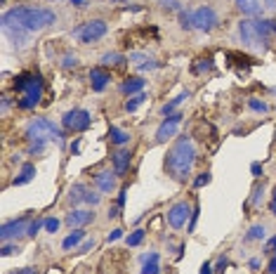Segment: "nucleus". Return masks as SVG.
Segmentation results:
<instances>
[{
  "label": "nucleus",
  "mask_w": 276,
  "mask_h": 274,
  "mask_svg": "<svg viewBox=\"0 0 276 274\" xmlns=\"http://www.w3.org/2000/svg\"><path fill=\"white\" fill-rule=\"evenodd\" d=\"M52 24H57V12L50 7L17 5L2 12V33L14 43V47H24L29 43V36L45 31Z\"/></svg>",
  "instance_id": "obj_1"
},
{
  "label": "nucleus",
  "mask_w": 276,
  "mask_h": 274,
  "mask_svg": "<svg viewBox=\"0 0 276 274\" xmlns=\"http://www.w3.org/2000/svg\"><path fill=\"white\" fill-rule=\"evenodd\" d=\"M194 163H196V147L191 142V137L182 135L172 142V147L168 149L165 154V161H163V168L175 182H187L191 178V170H194Z\"/></svg>",
  "instance_id": "obj_2"
},
{
  "label": "nucleus",
  "mask_w": 276,
  "mask_h": 274,
  "mask_svg": "<svg viewBox=\"0 0 276 274\" xmlns=\"http://www.w3.org/2000/svg\"><path fill=\"white\" fill-rule=\"evenodd\" d=\"M14 92H17V106L21 111H31L40 104L42 92H45V83H42L40 74H33V71H21L17 78H14Z\"/></svg>",
  "instance_id": "obj_3"
},
{
  "label": "nucleus",
  "mask_w": 276,
  "mask_h": 274,
  "mask_svg": "<svg viewBox=\"0 0 276 274\" xmlns=\"http://www.w3.org/2000/svg\"><path fill=\"white\" fill-rule=\"evenodd\" d=\"M26 139L29 142H57L59 147L66 144V135H64V128H59L57 123H52L50 118H40L36 116L26 123Z\"/></svg>",
  "instance_id": "obj_4"
},
{
  "label": "nucleus",
  "mask_w": 276,
  "mask_h": 274,
  "mask_svg": "<svg viewBox=\"0 0 276 274\" xmlns=\"http://www.w3.org/2000/svg\"><path fill=\"white\" fill-rule=\"evenodd\" d=\"M106 31H109V24L104 19H87L71 31V38H76L83 45H92V43L102 41L106 36Z\"/></svg>",
  "instance_id": "obj_5"
},
{
  "label": "nucleus",
  "mask_w": 276,
  "mask_h": 274,
  "mask_svg": "<svg viewBox=\"0 0 276 274\" xmlns=\"http://www.w3.org/2000/svg\"><path fill=\"white\" fill-rule=\"evenodd\" d=\"M191 26L196 31L212 33L220 26V14H217V10L212 5H201V7L191 10Z\"/></svg>",
  "instance_id": "obj_6"
},
{
  "label": "nucleus",
  "mask_w": 276,
  "mask_h": 274,
  "mask_svg": "<svg viewBox=\"0 0 276 274\" xmlns=\"http://www.w3.org/2000/svg\"><path fill=\"white\" fill-rule=\"evenodd\" d=\"M92 126V114L87 109H69L62 116V128L66 133H85Z\"/></svg>",
  "instance_id": "obj_7"
},
{
  "label": "nucleus",
  "mask_w": 276,
  "mask_h": 274,
  "mask_svg": "<svg viewBox=\"0 0 276 274\" xmlns=\"http://www.w3.org/2000/svg\"><path fill=\"white\" fill-rule=\"evenodd\" d=\"M29 227H31V218L29 215H21V218H14V220H7L0 229V239L2 243H10L12 239H19V236H26L29 234Z\"/></svg>",
  "instance_id": "obj_8"
},
{
  "label": "nucleus",
  "mask_w": 276,
  "mask_h": 274,
  "mask_svg": "<svg viewBox=\"0 0 276 274\" xmlns=\"http://www.w3.org/2000/svg\"><path fill=\"white\" fill-rule=\"evenodd\" d=\"M191 213H194V208H191L189 201H177V203H172L168 208L165 220H168V225L172 229H182L187 225V220H191Z\"/></svg>",
  "instance_id": "obj_9"
},
{
  "label": "nucleus",
  "mask_w": 276,
  "mask_h": 274,
  "mask_svg": "<svg viewBox=\"0 0 276 274\" xmlns=\"http://www.w3.org/2000/svg\"><path fill=\"white\" fill-rule=\"evenodd\" d=\"M182 114H170V116H165L163 121H160L158 130H156V144H163V142H168L170 137H175V133H177V128H180L182 123Z\"/></svg>",
  "instance_id": "obj_10"
},
{
  "label": "nucleus",
  "mask_w": 276,
  "mask_h": 274,
  "mask_svg": "<svg viewBox=\"0 0 276 274\" xmlns=\"http://www.w3.org/2000/svg\"><path fill=\"white\" fill-rule=\"evenodd\" d=\"M92 184H95V189L99 191V194H111V191H116V187H118L116 170H111V168L99 170L95 178H92Z\"/></svg>",
  "instance_id": "obj_11"
},
{
  "label": "nucleus",
  "mask_w": 276,
  "mask_h": 274,
  "mask_svg": "<svg viewBox=\"0 0 276 274\" xmlns=\"http://www.w3.org/2000/svg\"><path fill=\"white\" fill-rule=\"evenodd\" d=\"M64 222H66L71 229H83L85 225L95 222V211H92V208H74L71 213H66Z\"/></svg>",
  "instance_id": "obj_12"
},
{
  "label": "nucleus",
  "mask_w": 276,
  "mask_h": 274,
  "mask_svg": "<svg viewBox=\"0 0 276 274\" xmlns=\"http://www.w3.org/2000/svg\"><path fill=\"white\" fill-rule=\"evenodd\" d=\"M111 163H114V170H116V175L118 178H123L127 170H130V163H132V151L130 149H125V147H120L111 156Z\"/></svg>",
  "instance_id": "obj_13"
},
{
  "label": "nucleus",
  "mask_w": 276,
  "mask_h": 274,
  "mask_svg": "<svg viewBox=\"0 0 276 274\" xmlns=\"http://www.w3.org/2000/svg\"><path fill=\"white\" fill-rule=\"evenodd\" d=\"M234 2H236V10L241 12L243 17H248V19L260 17L262 10H265V2L262 0H234Z\"/></svg>",
  "instance_id": "obj_14"
},
{
  "label": "nucleus",
  "mask_w": 276,
  "mask_h": 274,
  "mask_svg": "<svg viewBox=\"0 0 276 274\" xmlns=\"http://www.w3.org/2000/svg\"><path fill=\"white\" fill-rule=\"evenodd\" d=\"M90 83H92L95 92H102L106 85L111 83V74L106 71L104 66H95V69H90Z\"/></svg>",
  "instance_id": "obj_15"
},
{
  "label": "nucleus",
  "mask_w": 276,
  "mask_h": 274,
  "mask_svg": "<svg viewBox=\"0 0 276 274\" xmlns=\"http://www.w3.org/2000/svg\"><path fill=\"white\" fill-rule=\"evenodd\" d=\"M127 59H130V64H135L139 71H154V69H158V62L151 59V57L144 52H130Z\"/></svg>",
  "instance_id": "obj_16"
},
{
  "label": "nucleus",
  "mask_w": 276,
  "mask_h": 274,
  "mask_svg": "<svg viewBox=\"0 0 276 274\" xmlns=\"http://www.w3.org/2000/svg\"><path fill=\"white\" fill-rule=\"evenodd\" d=\"M120 92L123 95H137V92H144V78H139V76H132V78H127L120 83Z\"/></svg>",
  "instance_id": "obj_17"
},
{
  "label": "nucleus",
  "mask_w": 276,
  "mask_h": 274,
  "mask_svg": "<svg viewBox=\"0 0 276 274\" xmlns=\"http://www.w3.org/2000/svg\"><path fill=\"white\" fill-rule=\"evenodd\" d=\"M33 178H36V166H33V163H24V166H21V170H19V175L12 180V184H14V187H21V184L31 182Z\"/></svg>",
  "instance_id": "obj_18"
},
{
  "label": "nucleus",
  "mask_w": 276,
  "mask_h": 274,
  "mask_svg": "<svg viewBox=\"0 0 276 274\" xmlns=\"http://www.w3.org/2000/svg\"><path fill=\"white\" fill-rule=\"evenodd\" d=\"M189 97H191V92H189V90H182V92H180L177 97H175V99H170L168 104H163V106H160V114H163V116H170V114H175V109H177V106H180L182 102H187Z\"/></svg>",
  "instance_id": "obj_19"
},
{
  "label": "nucleus",
  "mask_w": 276,
  "mask_h": 274,
  "mask_svg": "<svg viewBox=\"0 0 276 274\" xmlns=\"http://www.w3.org/2000/svg\"><path fill=\"white\" fill-rule=\"evenodd\" d=\"M130 133L127 130H120V128L111 126L109 128V139H111V144H116V147H125L127 142H130Z\"/></svg>",
  "instance_id": "obj_20"
},
{
  "label": "nucleus",
  "mask_w": 276,
  "mask_h": 274,
  "mask_svg": "<svg viewBox=\"0 0 276 274\" xmlns=\"http://www.w3.org/2000/svg\"><path fill=\"white\" fill-rule=\"evenodd\" d=\"M102 66L104 69H109V66H114V69H118V66H125L130 59L127 57H123V54H118V52H106V54H102Z\"/></svg>",
  "instance_id": "obj_21"
},
{
  "label": "nucleus",
  "mask_w": 276,
  "mask_h": 274,
  "mask_svg": "<svg viewBox=\"0 0 276 274\" xmlns=\"http://www.w3.org/2000/svg\"><path fill=\"white\" fill-rule=\"evenodd\" d=\"M83 239H85V232H83V229H74V232H71L62 241V251H74V248H78Z\"/></svg>",
  "instance_id": "obj_22"
},
{
  "label": "nucleus",
  "mask_w": 276,
  "mask_h": 274,
  "mask_svg": "<svg viewBox=\"0 0 276 274\" xmlns=\"http://www.w3.org/2000/svg\"><path fill=\"white\" fill-rule=\"evenodd\" d=\"M85 191H87V187H85V184H80V182H76V184H71V187H69V196H66V201H69L71 206H76V203H83Z\"/></svg>",
  "instance_id": "obj_23"
},
{
  "label": "nucleus",
  "mask_w": 276,
  "mask_h": 274,
  "mask_svg": "<svg viewBox=\"0 0 276 274\" xmlns=\"http://www.w3.org/2000/svg\"><path fill=\"white\" fill-rule=\"evenodd\" d=\"M267 236V227L265 225H253L248 232H245V236H243V241L245 243H250V241H262Z\"/></svg>",
  "instance_id": "obj_24"
},
{
  "label": "nucleus",
  "mask_w": 276,
  "mask_h": 274,
  "mask_svg": "<svg viewBox=\"0 0 276 274\" xmlns=\"http://www.w3.org/2000/svg\"><path fill=\"white\" fill-rule=\"evenodd\" d=\"M147 102V92H137V95H132V97H127V102H125V111L127 114H135L139 106Z\"/></svg>",
  "instance_id": "obj_25"
},
{
  "label": "nucleus",
  "mask_w": 276,
  "mask_h": 274,
  "mask_svg": "<svg viewBox=\"0 0 276 274\" xmlns=\"http://www.w3.org/2000/svg\"><path fill=\"white\" fill-rule=\"evenodd\" d=\"M265 191H267L265 182H262V184H260V182L255 184L253 196H250V206H253V208H260V206H262V201H265Z\"/></svg>",
  "instance_id": "obj_26"
},
{
  "label": "nucleus",
  "mask_w": 276,
  "mask_h": 274,
  "mask_svg": "<svg viewBox=\"0 0 276 274\" xmlns=\"http://www.w3.org/2000/svg\"><path fill=\"white\" fill-rule=\"evenodd\" d=\"M144 239H147V232H144V229H135V232H130L125 236V243L135 248V246H139V243L144 241Z\"/></svg>",
  "instance_id": "obj_27"
},
{
  "label": "nucleus",
  "mask_w": 276,
  "mask_h": 274,
  "mask_svg": "<svg viewBox=\"0 0 276 274\" xmlns=\"http://www.w3.org/2000/svg\"><path fill=\"white\" fill-rule=\"evenodd\" d=\"M83 203H87V206H92V208H97L99 203H102V194L99 191H92V189H87L85 191V199H83Z\"/></svg>",
  "instance_id": "obj_28"
},
{
  "label": "nucleus",
  "mask_w": 276,
  "mask_h": 274,
  "mask_svg": "<svg viewBox=\"0 0 276 274\" xmlns=\"http://www.w3.org/2000/svg\"><path fill=\"white\" fill-rule=\"evenodd\" d=\"M248 109H253L257 114H267L269 111V104L262 102V99H257V97H253V99H248Z\"/></svg>",
  "instance_id": "obj_29"
},
{
  "label": "nucleus",
  "mask_w": 276,
  "mask_h": 274,
  "mask_svg": "<svg viewBox=\"0 0 276 274\" xmlns=\"http://www.w3.org/2000/svg\"><path fill=\"white\" fill-rule=\"evenodd\" d=\"M45 149H47V142H29V156H42L45 154Z\"/></svg>",
  "instance_id": "obj_30"
},
{
  "label": "nucleus",
  "mask_w": 276,
  "mask_h": 274,
  "mask_svg": "<svg viewBox=\"0 0 276 274\" xmlns=\"http://www.w3.org/2000/svg\"><path fill=\"white\" fill-rule=\"evenodd\" d=\"M59 66L62 69H76L78 66V54H74V52H66L62 57V62H59Z\"/></svg>",
  "instance_id": "obj_31"
},
{
  "label": "nucleus",
  "mask_w": 276,
  "mask_h": 274,
  "mask_svg": "<svg viewBox=\"0 0 276 274\" xmlns=\"http://www.w3.org/2000/svg\"><path fill=\"white\" fill-rule=\"evenodd\" d=\"M160 10L165 12H182V2L180 0H158Z\"/></svg>",
  "instance_id": "obj_32"
},
{
  "label": "nucleus",
  "mask_w": 276,
  "mask_h": 274,
  "mask_svg": "<svg viewBox=\"0 0 276 274\" xmlns=\"http://www.w3.org/2000/svg\"><path fill=\"white\" fill-rule=\"evenodd\" d=\"M194 71H196V74H205V71H212V59H210V57H205V59H198V64L194 66Z\"/></svg>",
  "instance_id": "obj_33"
},
{
  "label": "nucleus",
  "mask_w": 276,
  "mask_h": 274,
  "mask_svg": "<svg viewBox=\"0 0 276 274\" xmlns=\"http://www.w3.org/2000/svg\"><path fill=\"white\" fill-rule=\"evenodd\" d=\"M208 182H210V173L205 170V173H198V178L194 180V187H196V189H201V187H205Z\"/></svg>",
  "instance_id": "obj_34"
},
{
  "label": "nucleus",
  "mask_w": 276,
  "mask_h": 274,
  "mask_svg": "<svg viewBox=\"0 0 276 274\" xmlns=\"http://www.w3.org/2000/svg\"><path fill=\"white\" fill-rule=\"evenodd\" d=\"M139 274H160L158 263H144L142 270H139Z\"/></svg>",
  "instance_id": "obj_35"
},
{
  "label": "nucleus",
  "mask_w": 276,
  "mask_h": 274,
  "mask_svg": "<svg viewBox=\"0 0 276 274\" xmlns=\"http://www.w3.org/2000/svg\"><path fill=\"white\" fill-rule=\"evenodd\" d=\"M42 227H45V220H31V227H29V234H26V236H36V234L40 232Z\"/></svg>",
  "instance_id": "obj_36"
},
{
  "label": "nucleus",
  "mask_w": 276,
  "mask_h": 274,
  "mask_svg": "<svg viewBox=\"0 0 276 274\" xmlns=\"http://www.w3.org/2000/svg\"><path fill=\"white\" fill-rule=\"evenodd\" d=\"M57 229H59V220L57 218H45V232L54 234Z\"/></svg>",
  "instance_id": "obj_37"
},
{
  "label": "nucleus",
  "mask_w": 276,
  "mask_h": 274,
  "mask_svg": "<svg viewBox=\"0 0 276 274\" xmlns=\"http://www.w3.org/2000/svg\"><path fill=\"white\" fill-rule=\"evenodd\" d=\"M212 267H215V272H217V274H222L224 270L229 267V258H227V255H220V260L212 265Z\"/></svg>",
  "instance_id": "obj_38"
},
{
  "label": "nucleus",
  "mask_w": 276,
  "mask_h": 274,
  "mask_svg": "<svg viewBox=\"0 0 276 274\" xmlns=\"http://www.w3.org/2000/svg\"><path fill=\"white\" fill-rule=\"evenodd\" d=\"M198 213H201V208H198V206H194L191 220H189V225H187V232H194V229H196V222H198Z\"/></svg>",
  "instance_id": "obj_39"
},
{
  "label": "nucleus",
  "mask_w": 276,
  "mask_h": 274,
  "mask_svg": "<svg viewBox=\"0 0 276 274\" xmlns=\"http://www.w3.org/2000/svg\"><path fill=\"white\" fill-rule=\"evenodd\" d=\"M19 251H21V248L17 246V243H5V246H2V255H5V258H7V255L19 253Z\"/></svg>",
  "instance_id": "obj_40"
},
{
  "label": "nucleus",
  "mask_w": 276,
  "mask_h": 274,
  "mask_svg": "<svg viewBox=\"0 0 276 274\" xmlns=\"http://www.w3.org/2000/svg\"><path fill=\"white\" fill-rule=\"evenodd\" d=\"M139 263H158V251H151V253H144L142 258H139Z\"/></svg>",
  "instance_id": "obj_41"
},
{
  "label": "nucleus",
  "mask_w": 276,
  "mask_h": 274,
  "mask_svg": "<svg viewBox=\"0 0 276 274\" xmlns=\"http://www.w3.org/2000/svg\"><path fill=\"white\" fill-rule=\"evenodd\" d=\"M250 173H253L255 180H260L262 178V163H260V161H255L253 166H250Z\"/></svg>",
  "instance_id": "obj_42"
},
{
  "label": "nucleus",
  "mask_w": 276,
  "mask_h": 274,
  "mask_svg": "<svg viewBox=\"0 0 276 274\" xmlns=\"http://www.w3.org/2000/svg\"><path fill=\"white\" fill-rule=\"evenodd\" d=\"M92 246H95V239H87V241H83L80 246H78V248H76V251H78V253H87Z\"/></svg>",
  "instance_id": "obj_43"
},
{
  "label": "nucleus",
  "mask_w": 276,
  "mask_h": 274,
  "mask_svg": "<svg viewBox=\"0 0 276 274\" xmlns=\"http://www.w3.org/2000/svg\"><path fill=\"white\" fill-rule=\"evenodd\" d=\"M118 239H123V229H114V232L106 236V241L109 243H114V241H118Z\"/></svg>",
  "instance_id": "obj_44"
},
{
  "label": "nucleus",
  "mask_w": 276,
  "mask_h": 274,
  "mask_svg": "<svg viewBox=\"0 0 276 274\" xmlns=\"http://www.w3.org/2000/svg\"><path fill=\"white\" fill-rule=\"evenodd\" d=\"M265 253H276V236H272V239L265 243Z\"/></svg>",
  "instance_id": "obj_45"
},
{
  "label": "nucleus",
  "mask_w": 276,
  "mask_h": 274,
  "mask_svg": "<svg viewBox=\"0 0 276 274\" xmlns=\"http://www.w3.org/2000/svg\"><path fill=\"white\" fill-rule=\"evenodd\" d=\"M248 267H250L253 272H257V270L262 267V260H260V258H250V263H248Z\"/></svg>",
  "instance_id": "obj_46"
},
{
  "label": "nucleus",
  "mask_w": 276,
  "mask_h": 274,
  "mask_svg": "<svg viewBox=\"0 0 276 274\" xmlns=\"http://www.w3.org/2000/svg\"><path fill=\"white\" fill-rule=\"evenodd\" d=\"M127 191L125 189H120L118 191V208H123V206H125V201H127V196H125Z\"/></svg>",
  "instance_id": "obj_47"
},
{
  "label": "nucleus",
  "mask_w": 276,
  "mask_h": 274,
  "mask_svg": "<svg viewBox=\"0 0 276 274\" xmlns=\"http://www.w3.org/2000/svg\"><path fill=\"white\" fill-rule=\"evenodd\" d=\"M265 10L276 14V0H265Z\"/></svg>",
  "instance_id": "obj_48"
},
{
  "label": "nucleus",
  "mask_w": 276,
  "mask_h": 274,
  "mask_svg": "<svg viewBox=\"0 0 276 274\" xmlns=\"http://www.w3.org/2000/svg\"><path fill=\"white\" fill-rule=\"evenodd\" d=\"M12 274H38V267H24V270H17Z\"/></svg>",
  "instance_id": "obj_49"
},
{
  "label": "nucleus",
  "mask_w": 276,
  "mask_h": 274,
  "mask_svg": "<svg viewBox=\"0 0 276 274\" xmlns=\"http://www.w3.org/2000/svg\"><path fill=\"white\" fill-rule=\"evenodd\" d=\"M212 272H215V267H212L210 263H203L201 265V272H198V274H212Z\"/></svg>",
  "instance_id": "obj_50"
},
{
  "label": "nucleus",
  "mask_w": 276,
  "mask_h": 274,
  "mask_svg": "<svg viewBox=\"0 0 276 274\" xmlns=\"http://www.w3.org/2000/svg\"><path fill=\"white\" fill-rule=\"evenodd\" d=\"M69 2H71L74 7H78V10H85V7H87V0H69Z\"/></svg>",
  "instance_id": "obj_51"
},
{
  "label": "nucleus",
  "mask_w": 276,
  "mask_h": 274,
  "mask_svg": "<svg viewBox=\"0 0 276 274\" xmlns=\"http://www.w3.org/2000/svg\"><path fill=\"white\" fill-rule=\"evenodd\" d=\"M10 111V97H2V114Z\"/></svg>",
  "instance_id": "obj_52"
},
{
  "label": "nucleus",
  "mask_w": 276,
  "mask_h": 274,
  "mask_svg": "<svg viewBox=\"0 0 276 274\" xmlns=\"http://www.w3.org/2000/svg\"><path fill=\"white\" fill-rule=\"evenodd\" d=\"M267 272H269V274H276V255L272 258V263H269V267H267Z\"/></svg>",
  "instance_id": "obj_53"
},
{
  "label": "nucleus",
  "mask_w": 276,
  "mask_h": 274,
  "mask_svg": "<svg viewBox=\"0 0 276 274\" xmlns=\"http://www.w3.org/2000/svg\"><path fill=\"white\" fill-rule=\"evenodd\" d=\"M269 211H272V215L276 218V191H274V196H272V203H269Z\"/></svg>",
  "instance_id": "obj_54"
},
{
  "label": "nucleus",
  "mask_w": 276,
  "mask_h": 274,
  "mask_svg": "<svg viewBox=\"0 0 276 274\" xmlns=\"http://www.w3.org/2000/svg\"><path fill=\"white\" fill-rule=\"evenodd\" d=\"M71 151H74V154H78V151H80V142H78V139L71 144Z\"/></svg>",
  "instance_id": "obj_55"
},
{
  "label": "nucleus",
  "mask_w": 276,
  "mask_h": 274,
  "mask_svg": "<svg viewBox=\"0 0 276 274\" xmlns=\"http://www.w3.org/2000/svg\"><path fill=\"white\" fill-rule=\"evenodd\" d=\"M111 2H118V5H123V2H130V0H111Z\"/></svg>",
  "instance_id": "obj_56"
}]
</instances>
